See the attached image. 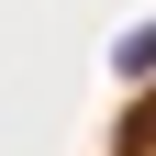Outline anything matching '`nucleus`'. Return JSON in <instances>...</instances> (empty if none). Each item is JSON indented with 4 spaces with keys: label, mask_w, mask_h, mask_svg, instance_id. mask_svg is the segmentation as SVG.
Returning a JSON list of instances; mask_svg holds the SVG:
<instances>
[{
    "label": "nucleus",
    "mask_w": 156,
    "mask_h": 156,
    "mask_svg": "<svg viewBox=\"0 0 156 156\" xmlns=\"http://www.w3.org/2000/svg\"><path fill=\"white\" fill-rule=\"evenodd\" d=\"M112 67H123V78H134V89H145V78H156V23H134V34H123V45H112Z\"/></svg>",
    "instance_id": "f257e3e1"
},
{
    "label": "nucleus",
    "mask_w": 156,
    "mask_h": 156,
    "mask_svg": "<svg viewBox=\"0 0 156 156\" xmlns=\"http://www.w3.org/2000/svg\"><path fill=\"white\" fill-rule=\"evenodd\" d=\"M134 156H156V101H134Z\"/></svg>",
    "instance_id": "f03ea898"
}]
</instances>
